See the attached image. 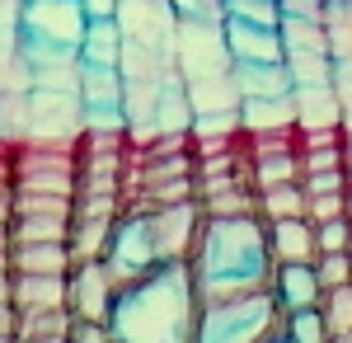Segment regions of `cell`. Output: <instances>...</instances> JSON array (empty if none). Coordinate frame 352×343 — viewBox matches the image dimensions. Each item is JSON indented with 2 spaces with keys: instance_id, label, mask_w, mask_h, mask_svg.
<instances>
[{
  "instance_id": "obj_1",
  "label": "cell",
  "mask_w": 352,
  "mask_h": 343,
  "mask_svg": "<svg viewBox=\"0 0 352 343\" xmlns=\"http://www.w3.org/2000/svg\"><path fill=\"white\" fill-rule=\"evenodd\" d=\"M202 296H197V268L188 259H169L151 268L141 282L118 291L113 301V339L141 343H184L197 334Z\"/></svg>"
},
{
  "instance_id": "obj_2",
  "label": "cell",
  "mask_w": 352,
  "mask_h": 343,
  "mask_svg": "<svg viewBox=\"0 0 352 343\" xmlns=\"http://www.w3.org/2000/svg\"><path fill=\"white\" fill-rule=\"evenodd\" d=\"M192 268H197V278H272L268 221L258 211H249V216H207Z\"/></svg>"
},
{
  "instance_id": "obj_3",
  "label": "cell",
  "mask_w": 352,
  "mask_h": 343,
  "mask_svg": "<svg viewBox=\"0 0 352 343\" xmlns=\"http://www.w3.org/2000/svg\"><path fill=\"white\" fill-rule=\"evenodd\" d=\"M104 264H109L118 291L132 287V282H141L151 268L164 264V259H160V245H155V231H151V216H146L141 207L113 221V240H109Z\"/></svg>"
},
{
  "instance_id": "obj_4",
  "label": "cell",
  "mask_w": 352,
  "mask_h": 343,
  "mask_svg": "<svg viewBox=\"0 0 352 343\" xmlns=\"http://www.w3.org/2000/svg\"><path fill=\"white\" fill-rule=\"evenodd\" d=\"M24 43L38 48H61V52L80 56L85 38V5L80 0H24Z\"/></svg>"
},
{
  "instance_id": "obj_5",
  "label": "cell",
  "mask_w": 352,
  "mask_h": 343,
  "mask_svg": "<svg viewBox=\"0 0 352 343\" xmlns=\"http://www.w3.org/2000/svg\"><path fill=\"white\" fill-rule=\"evenodd\" d=\"M80 123H85L80 90H47V85L28 90V132L24 136H76Z\"/></svg>"
},
{
  "instance_id": "obj_6",
  "label": "cell",
  "mask_w": 352,
  "mask_h": 343,
  "mask_svg": "<svg viewBox=\"0 0 352 343\" xmlns=\"http://www.w3.org/2000/svg\"><path fill=\"white\" fill-rule=\"evenodd\" d=\"M118 301V282L104 259H80L71 268V315L76 320H109Z\"/></svg>"
},
{
  "instance_id": "obj_7",
  "label": "cell",
  "mask_w": 352,
  "mask_h": 343,
  "mask_svg": "<svg viewBox=\"0 0 352 343\" xmlns=\"http://www.w3.org/2000/svg\"><path fill=\"white\" fill-rule=\"evenodd\" d=\"M221 38H226L230 61H287V43H282L277 24H254V19L226 14L221 19Z\"/></svg>"
},
{
  "instance_id": "obj_8",
  "label": "cell",
  "mask_w": 352,
  "mask_h": 343,
  "mask_svg": "<svg viewBox=\"0 0 352 343\" xmlns=\"http://www.w3.org/2000/svg\"><path fill=\"white\" fill-rule=\"evenodd\" d=\"M268 259L272 264H315L320 259V236L310 216H282L268 221Z\"/></svg>"
},
{
  "instance_id": "obj_9",
  "label": "cell",
  "mask_w": 352,
  "mask_h": 343,
  "mask_svg": "<svg viewBox=\"0 0 352 343\" xmlns=\"http://www.w3.org/2000/svg\"><path fill=\"white\" fill-rule=\"evenodd\" d=\"M71 306V273H14V311H56Z\"/></svg>"
},
{
  "instance_id": "obj_10",
  "label": "cell",
  "mask_w": 352,
  "mask_h": 343,
  "mask_svg": "<svg viewBox=\"0 0 352 343\" xmlns=\"http://www.w3.org/2000/svg\"><path fill=\"white\" fill-rule=\"evenodd\" d=\"M235 90L240 99H287L296 94V80L287 61H235Z\"/></svg>"
},
{
  "instance_id": "obj_11",
  "label": "cell",
  "mask_w": 352,
  "mask_h": 343,
  "mask_svg": "<svg viewBox=\"0 0 352 343\" xmlns=\"http://www.w3.org/2000/svg\"><path fill=\"white\" fill-rule=\"evenodd\" d=\"M10 264L14 273H71L76 254H71V240H19L10 245Z\"/></svg>"
},
{
  "instance_id": "obj_12",
  "label": "cell",
  "mask_w": 352,
  "mask_h": 343,
  "mask_svg": "<svg viewBox=\"0 0 352 343\" xmlns=\"http://www.w3.org/2000/svg\"><path fill=\"white\" fill-rule=\"evenodd\" d=\"M272 291L287 311H300V306H320V273L315 264H272Z\"/></svg>"
},
{
  "instance_id": "obj_13",
  "label": "cell",
  "mask_w": 352,
  "mask_h": 343,
  "mask_svg": "<svg viewBox=\"0 0 352 343\" xmlns=\"http://www.w3.org/2000/svg\"><path fill=\"white\" fill-rule=\"evenodd\" d=\"M122 99H127L122 66L80 61V104H85V108H122Z\"/></svg>"
},
{
  "instance_id": "obj_14",
  "label": "cell",
  "mask_w": 352,
  "mask_h": 343,
  "mask_svg": "<svg viewBox=\"0 0 352 343\" xmlns=\"http://www.w3.org/2000/svg\"><path fill=\"white\" fill-rule=\"evenodd\" d=\"M122 19H85V38H80V61H99V66H122Z\"/></svg>"
},
{
  "instance_id": "obj_15",
  "label": "cell",
  "mask_w": 352,
  "mask_h": 343,
  "mask_svg": "<svg viewBox=\"0 0 352 343\" xmlns=\"http://www.w3.org/2000/svg\"><path fill=\"white\" fill-rule=\"evenodd\" d=\"M240 123L254 136H277L296 123V94L287 99H240Z\"/></svg>"
},
{
  "instance_id": "obj_16",
  "label": "cell",
  "mask_w": 352,
  "mask_h": 343,
  "mask_svg": "<svg viewBox=\"0 0 352 343\" xmlns=\"http://www.w3.org/2000/svg\"><path fill=\"white\" fill-rule=\"evenodd\" d=\"M14 216H61L76 221V193H43V188H14L10 193Z\"/></svg>"
},
{
  "instance_id": "obj_17",
  "label": "cell",
  "mask_w": 352,
  "mask_h": 343,
  "mask_svg": "<svg viewBox=\"0 0 352 343\" xmlns=\"http://www.w3.org/2000/svg\"><path fill=\"white\" fill-rule=\"evenodd\" d=\"M71 324H76L71 306L28 311V315H19V339H28V343H61V339H71Z\"/></svg>"
},
{
  "instance_id": "obj_18",
  "label": "cell",
  "mask_w": 352,
  "mask_h": 343,
  "mask_svg": "<svg viewBox=\"0 0 352 343\" xmlns=\"http://www.w3.org/2000/svg\"><path fill=\"white\" fill-rule=\"evenodd\" d=\"M258 216H263V221H282V216H305V188H300V179H287V184H268V188H258Z\"/></svg>"
},
{
  "instance_id": "obj_19",
  "label": "cell",
  "mask_w": 352,
  "mask_h": 343,
  "mask_svg": "<svg viewBox=\"0 0 352 343\" xmlns=\"http://www.w3.org/2000/svg\"><path fill=\"white\" fill-rule=\"evenodd\" d=\"M282 43L287 52H329V28L324 19H300V14H282Z\"/></svg>"
},
{
  "instance_id": "obj_20",
  "label": "cell",
  "mask_w": 352,
  "mask_h": 343,
  "mask_svg": "<svg viewBox=\"0 0 352 343\" xmlns=\"http://www.w3.org/2000/svg\"><path fill=\"white\" fill-rule=\"evenodd\" d=\"M320 315L329 324V339H352V282L320 291Z\"/></svg>"
},
{
  "instance_id": "obj_21",
  "label": "cell",
  "mask_w": 352,
  "mask_h": 343,
  "mask_svg": "<svg viewBox=\"0 0 352 343\" xmlns=\"http://www.w3.org/2000/svg\"><path fill=\"white\" fill-rule=\"evenodd\" d=\"M287 71L296 80V90L329 85L333 80V52H287Z\"/></svg>"
},
{
  "instance_id": "obj_22",
  "label": "cell",
  "mask_w": 352,
  "mask_h": 343,
  "mask_svg": "<svg viewBox=\"0 0 352 343\" xmlns=\"http://www.w3.org/2000/svg\"><path fill=\"white\" fill-rule=\"evenodd\" d=\"M19 240H71V221H61V216H14L10 245H19Z\"/></svg>"
},
{
  "instance_id": "obj_23",
  "label": "cell",
  "mask_w": 352,
  "mask_h": 343,
  "mask_svg": "<svg viewBox=\"0 0 352 343\" xmlns=\"http://www.w3.org/2000/svg\"><path fill=\"white\" fill-rule=\"evenodd\" d=\"M287 339L296 343H324L329 324L320 315V306H300V311H287Z\"/></svg>"
},
{
  "instance_id": "obj_24",
  "label": "cell",
  "mask_w": 352,
  "mask_h": 343,
  "mask_svg": "<svg viewBox=\"0 0 352 343\" xmlns=\"http://www.w3.org/2000/svg\"><path fill=\"white\" fill-rule=\"evenodd\" d=\"M315 273H320V287H343L352 282V249H329L315 259Z\"/></svg>"
},
{
  "instance_id": "obj_25",
  "label": "cell",
  "mask_w": 352,
  "mask_h": 343,
  "mask_svg": "<svg viewBox=\"0 0 352 343\" xmlns=\"http://www.w3.org/2000/svg\"><path fill=\"white\" fill-rule=\"evenodd\" d=\"M174 19H192V24H221L226 19V0H169Z\"/></svg>"
},
{
  "instance_id": "obj_26",
  "label": "cell",
  "mask_w": 352,
  "mask_h": 343,
  "mask_svg": "<svg viewBox=\"0 0 352 343\" xmlns=\"http://www.w3.org/2000/svg\"><path fill=\"white\" fill-rule=\"evenodd\" d=\"M226 14L254 19V24H282V5L277 0H226Z\"/></svg>"
},
{
  "instance_id": "obj_27",
  "label": "cell",
  "mask_w": 352,
  "mask_h": 343,
  "mask_svg": "<svg viewBox=\"0 0 352 343\" xmlns=\"http://www.w3.org/2000/svg\"><path fill=\"white\" fill-rule=\"evenodd\" d=\"M315 236H320V254H329V249H352V216L315 221Z\"/></svg>"
},
{
  "instance_id": "obj_28",
  "label": "cell",
  "mask_w": 352,
  "mask_h": 343,
  "mask_svg": "<svg viewBox=\"0 0 352 343\" xmlns=\"http://www.w3.org/2000/svg\"><path fill=\"white\" fill-rule=\"evenodd\" d=\"M300 188L305 193H348V169L343 165H333V169H305Z\"/></svg>"
},
{
  "instance_id": "obj_29",
  "label": "cell",
  "mask_w": 352,
  "mask_h": 343,
  "mask_svg": "<svg viewBox=\"0 0 352 343\" xmlns=\"http://www.w3.org/2000/svg\"><path fill=\"white\" fill-rule=\"evenodd\" d=\"M305 216H310V221L348 216V193H305Z\"/></svg>"
},
{
  "instance_id": "obj_30",
  "label": "cell",
  "mask_w": 352,
  "mask_h": 343,
  "mask_svg": "<svg viewBox=\"0 0 352 343\" xmlns=\"http://www.w3.org/2000/svg\"><path fill=\"white\" fill-rule=\"evenodd\" d=\"M14 179H19V136H0V198L14 193Z\"/></svg>"
},
{
  "instance_id": "obj_31",
  "label": "cell",
  "mask_w": 352,
  "mask_h": 343,
  "mask_svg": "<svg viewBox=\"0 0 352 343\" xmlns=\"http://www.w3.org/2000/svg\"><path fill=\"white\" fill-rule=\"evenodd\" d=\"M282 14H300V19H324L329 0H277Z\"/></svg>"
},
{
  "instance_id": "obj_32",
  "label": "cell",
  "mask_w": 352,
  "mask_h": 343,
  "mask_svg": "<svg viewBox=\"0 0 352 343\" xmlns=\"http://www.w3.org/2000/svg\"><path fill=\"white\" fill-rule=\"evenodd\" d=\"M5 339H19V311H14V301H0V343Z\"/></svg>"
},
{
  "instance_id": "obj_33",
  "label": "cell",
  "mask_w": 352,
  "mask_h": 343,
  "mask_svg": "<svg viewBox=\"0 0 352 343\" xmlns=\"http://www.w3.org/2000/svg\"><path fill=\"white\" fill-rule=\"evenodd\" d=\"M80 5H85V19H109L122 10V0H80Z\"/></svg>"
},
{
  "instance_id": "obj_34",
  "label": "cell",
  "mask_w": 352,
  "mask_h": 343,
  "mask_svg": "<svg viewBox=\"0 0 352 343\" xmlns=\"http://www.w3.org/2000/svg\"><path fill=\"white\" fill-rule=\"evenodd\" d=\"M24 19V0H0V28H14Z\"/></svg>"
},
{
  "instance_id": "obj_35",
  "label": "cell",
  "mask_w": 352,
  "mask_h": 343,
  "mask_svg": "<svg viewBox=\"0 0 352 343\" xmlns=\"http://www.w3.org/2000/svg\"><path fill=\"white\" fill-rule=\"evenodd\" d=\"M0 301H14V273H0Z\"/></svg>"
},
{
  "instance_id": "obj_36",
  "label": "cell",
  "mask_w": 352,
  "mask_h": 343,
  "mask_svg": "<svg viewBox=\"0 0 352 343\" xmlns=\"http://www.w3.org/2000/svg\"><path fill=\"white\" fill-rule=\"evenodd\" d=\"M0 273H14V264H10V245L0 249Z\"/></svg>"
},
{
  "instance_id": "obj_37",
  "label": "cell",
  "mask_w": 352,
  "mask_h": 343,
  "mask_svg": "<svg viewBox=\"0 0 352 343\" xmlns=\"http://www.w3.org/2000/svg\"><path fill=\"white\" fill-rule=\"evenodd\" d=\"M0 136H5V127H0Z\"/></svg>"
}]
</instances>
